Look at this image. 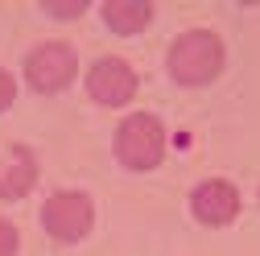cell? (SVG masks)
Listing matches in <instances>:
<instances>
[{
	"mask_svg": "<svg viewBox=\"0 0 260 256\" xmlns=\"http://www.w3.org/2000/svg\"><path fill=\"white\" fill-rule=\"evenodd\" d=\"M223 67V42L207 29H190L182 34L170 50V75L186 87H199V83H211Z\"/></svg>",
	"mask_w": 260,
	"mask_h": 256,
	"instance_id": "cell-1",
	"label": "cell"
},
{
	"mask_svg": "<svg viewBox=\"0 0 260 256\" xmlns=\"http://www.w3.org/2000/svg\"><path fill=\"white\" fill-rule=\"evenodd\" d=\"M116 153L128 170H153L161 162V153H166V128H161V120H153L145 112L128 116L116 133Z\"/></svg>",
	"mask_w": 260,
	"mask_h": 256,
	"instance_id": "cell-2",
	"label": "cell"
},
{
	"mask_svg": "<svg viewBox=\"0 0 260 256\" xmlns=\"http://www.w3.org/2000/svg\"><path fill=\"white\" fill-rule=\"evenodd\" d=\"M91 199L87 195H75V190H67V195H54L46 207H42V223L46 232L54 240H83L91 232Z\"/></svg>",
	"mask_w": 260,
	"mask_h": 256,
	"instance_id": "cell-3",
	"label": "cell"
},
{
	"mask_svg": "<svg viewBox=\"0 0 260 256\" xmlns=\"http://www.w3.org/2000/svg\"><path fill=\"white\" fill-rule=\"evenodd\" d=\"M25 75L38 91H62L71 79H75V50L62 46V42H46L29 54L25 62Z\"/></svg>",
	"mask_w": 260,
	"mask_h": 256,
	"instance_id": "cell-4",
	"label": "cell"
},
{
	"mask_svg": "<svg viewBox=\"0 0 260 256\" xmlns=\"http://www.w3.org/2000/svg\"><path fill=\"white\" fill-rule=\"evenodd\" d=\"M87 91H91V100L95 104H108V108H120L133 100V91H137V75L128 62L120 58H104V62H95L91 75H87Z\"/></svg>",
	"mask_w": 260,
	"mask_h": 256,
	"instance_id": "cell-5",
	"label": "cell"
},
{
	"mask_svg": "<svg viewBox=\"0 0 260 256\" xmlns=\"http://www.w3.org/2000/svg\"><path fill=\"white\" fill-rule=\"evenodd\" d=\"M190 207H194V215H199L203 223H215V228H219V223H232V219H236V211H240V195H236L232 182L215 178V182H203L199 190H194Z\"/></svg>",
	"mask_w": 260,
	"mask_h": 256,
	"instance_id": "cell-6",
	"label": "cell"
},
{
	"mask_svg": "<svg viewBox=\"0 0 260 256\" xmlns=\"http://www.w3.org/2000/svg\"><path fill=\"white\" fill-rule=\"evenodd\" d=\"M38 182V166L29 149H5L0 153V199H21Z\"/></svg>",
	"mask_w": 260,
	"mask_h": 256,
	"instance_id": "cell-7",
	"label": "cell"
},
{
	"mask_svg": "<svg viewBox=\"0 0 260 256\" xmlns=\"http://www.w3.org/2000/svg\"><path fill=\"white\" fill-rule=\"evenodd\" d=\"M104 17L116 34H141V29L153 21V9L145 0H108L104 5Z\"/></svg>",
	"mask_w": 260,
	"mask_h": 256,
	"instance_id": "cell-8",
	"label": "cell"
},
{
	"mask_svg": "<svg viewBox=\"0 0 260 256\" xmlns=\"http://www.w3.org/2000/svg\"><path fill=\"white\" fill-rule=\"evenodd\" d=\"M0 256H17V228L0 219Z\"/></svg>",
	"mask_w": 260,
	"mask_h": 256,
	"instance_id": "cell-9",
	"label": "cell"
},
{
	"mask_svg": "<svg viewBox=\"0 0 260 256\" xmlns=\"http://www.w3.org/2000/svg\"><path fill=\"white\" fill-rule=\"evenodd\" d=\"M13 100H17V83H13V75H9V71H0V112H5Z\"/></svg>",
	"mask_w": 260,
	"mask_h": 256,
	"instance_id": "cell-10",
	"label": "cell"
},
{
	"mask_svg": "<svg viewBox=\"0 0 260 256\" xmlns=\"http://www.w3.org/2000/svg\"><path fill=\"white\" fill-rule=\"evenodd\" d=\"M46 13H58V17H75V13H83V5H46Z\"/></svg>",
	"mask_w": 260,
	"mask_h": 256,
	"instance_id": "cell-11",
	"label": "cell"
}]
</instances>
